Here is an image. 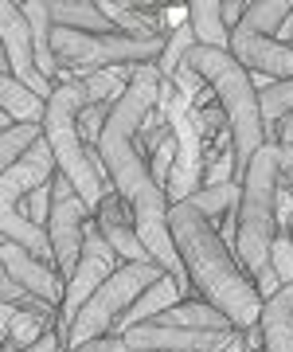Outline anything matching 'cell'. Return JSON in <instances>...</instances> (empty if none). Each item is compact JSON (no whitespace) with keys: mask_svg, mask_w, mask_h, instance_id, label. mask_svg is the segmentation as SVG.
<instances>
[{"mask_svg":"<svg viewBox=\"0 0 293 352\" xmlns=\"http://www.w3.org/2000/svg\"><path fill=\"white\" fill-rule=\"evenodd\" d=\"M168 227H172V243H176V254L184 258L191 289H200L239 333L255 329L262 321V305L266 302L258 294L255 278L242 270L235 251L223 243L215 219H207L200 208H191L184 200V204H172Z\"/></svg>","mask_w":293,"mask_h":352,"instance_id":"cell-1","label":"cell"},{"mask_svg":"<svg viewBox=\"0 0 293 352\" xmlns=\"http://www.w3.org/2000/svg\"><path fill=\"white\" fill-rule=\"evenodd\" d=\"M180 67H191L196 75L204 78L211 94H215L219 110L227 113V133H231V149H235V168H239V184L250 161L270 145V129L262 118V102H258V87L255 75L231 55V51H215V47H196L184 55Z\"/></svg>","mask_w":293,"mask_h":352,"instance_id":"cell-2","label":"cell"},{"mask_svg":"<svg viewBox=\"0 0 293 352\" xmlns=\"http://www.w3.org/2000/svg\"><path fill=\"white\" fill-rule=\"evenodd\" d=\"M86 106H90V94L78 78L59 82L55 94L47 98V113H43V141L51 145L59 173L75 184L78 200L86 204L90 215H94L114 188H110V176H106L98 149H90L82 129H78V118H82Z\"/></svg>","mask_w":293,"mask_h":352,"instance_id":"cell-3","label":"cell"},{"mask_svg":"<svg viewBox=\"0 0 293 352\" xmlns=\"http://www.w3.org/2000/svg\"><path fill=\"white\" fill-rule=\"evenodd\" d=\"M281 149L278 141H270L258 153L246 176H242V200H239V247L235 258L242 270L255 278L270 263V247L278 239V184H281Z\"/></svg>","mask_w":293,"mask_h":352,"instance_id":"cell-4","label":"cell"},{"mask_svg":"<svg viewBox=\"0 0 293 352\" xmlns=\"http://www.w3.org/2000/svg\"><path fill=\"white\" fill-rule=\"evenodd\" d=\"M161 278H165V270L156 263H121L117 274L110 278V282L86 302V309L75 317V325L67 333V352L82 349L90 340L110 337L117 329V321L133 309V302H137L149 286H156Z\"/></svg>","mask_w":293,"mask_h":352,"instance_id":"cell-5","label":"cell"},{"mask_svg":"<svg viewBox=\"0 0 293 352\" xmlns=\"http://www.w3.org/2000/svg\"><path fill=\"white\" fill-rule=\"evenodd\" d=\"M0 75L20 78L27 90H36L39 98H51L55 87L51 78L39 71L36 63V39H32V24L20 4L4 0L0 4Z\"/></svg>","mask_w":293,"mask_h":352,"instance_id":"cell-6","label":"cell"},{"mask_svg":"<svg viewBox=\"0 0 293 352\" xmlns=\"http://www.w3.org/2000/svg\"><path fill=\"white\" fill-rule=\"evenodd\" d=\"M0 274H8L16 286H24L32 298L47 302L51 309H63L67 278L51 263H39L36 254H27L24 247H16V243H4L0 247Z\"/></svg>","mask_w":293,"mask_h":352,"instance_id":"cell-7","label":"cell"},{"mask_svg":"<svg viewBox=\"0 0 293 352\" xmlns=\"http://www.w3.org/2000/svg\"><path fill=\"white\" fill-rule=\"evenodd\" d=\"M231 55L250 75H266L274 82H290L293 78V47H285V43H278L270 36H255L242 24L231 28Z\"/></svg>","mask_w":293,"mask_h":352,"instance_id":"cell-8","label":"cell"},{"mask_svg":"<svg viewBox=\"0 0 293 352\" xmlns=\"http://www.w3.org/2000/svg\"><path fill=\"white\" fill-rule=\"evenodd\" d=\"M55 173H59V164H55L51 145L39 141L24 161H16L12 168L0 173V208H20L24 196H32L36 188H47L55 180Z\"/></svg>","mask_w":293,"mask_h":352,"instance_id":"cell-9","label":"cell"},{"mask_svg":"<svg viewBox=\"0 0 293 352\" xmlns=\"http://www.w3.org/2000/svg\"><path fill=\"white\" fill-rule=\"evenodd\" d=\"M94 223H98V231L106 235V243L114 247V254L121 258V263H153L149 247H145L141 235H137V223H133L129 204L121 200L117 192H110V196L102 200V208L94 212Z\"/></svg>","mask_w":293,"mask_h":352,"instance_id":"cell-10","label":"cell"},{"mask_svg":"<svg viewBox=\"0 0 293 352\" xmlns=\"http://www.w3.org/2000/svg\"><path fill=\"white\" fill-rule=\"evenodd\" d=\"M262 352H293V286L262 305Z\"/></svg>","mask_w":293,"mask_h":352,"instance_id":"cell-11","label":"cell"},{"mask_svg":"<svg viewBox=\"0 0 293 352\" xmlns=\"http://www.w3.org/2000/svg\"><path fill=\"white\" fill-rule=\"evenodd\" d=\"M149 325L188 329V333H239L211 302H176L172 309H165V314L156 317V321H149Z\"/></svg>","mask_w":293,"mask_h":352,"instance_id":"cell-12","label":"cell"},{"mask_svg":"<svg viewBox=\"0 0 293 352\" xmlns=\"http://www.w3.org/2000/svg\"><path fill=\"white\" fill-rule=\"evenodd\" d=\"M180 294H184V286H180L176 278H161L156 286H149L145 294H141L137 302H133V309H129L121 321H117V337H126L129 329H137V325H149V321H156V317L165 314V309H172V305L180 302Z\"/></svg>","mask_w":293,"mask_h":352,"instance_id":"cell-13","label":"cell"},{"mask_svg":"<svg viewBox=\"0 0 293 352\" xmlns=\"http://www.w3.org/2000/svg\"><path fill=\"white\" fill-rule=\"evenodd\" d=\"M0 231H4V243H16V247H24L27 254H36L39 263L55 266V251H51L47 227L32 223L20 208H0Z\"/></svg>","mask_w":293,"mask_h":352,"instance_id":"cell-14","label":"cell"},{"mask_svg":"<svg viewBox=\"0 0 293 352\" xmlns=\"http://www.w3.org/2000/svg\"><path fill=\"white\" fill-rule=\"evenodd\" d=\"M0 337H4V352H24L32 349L36 340H43L51 329H59L51 317H39V314H24L16 305H4L0 309Z\"/></svg>","mask_w":293,"mask_h":352,"instance_id":"cell-15","label":"cell"},{"mask_svg":"<svg viewBox=\"0 0 293 352\" xmlns=\"http://www.w3.org/2000/svg\"><path fill=\"white\" fill-rule=\"evenodd\" d=\"M47 8H51V24L67 28V32H86V36H114L117 32V28L102 16L98 0H94V4H82V0H55Z\"/></svg>","mask_w":293,"mask_h":352,"instance_id":"cell-16","label":"cell"},{"mask_svg":"<svg viewBox=\"0 0 293 352\" xmlns=\"http://www.w3.org/2000/svg\"><path fill=\"white\" fill-rule=\"evenodd\" d=\"M0 110H8L20 126H43L47 98H39L36 90H27L20 78L0 75Z\"/></svg>","mask_w":293,"mask_h":352,"instance_id":"cell-17","label":"cell"},{"mask_svg":"<svg viewBox=\"0 0 293 352\" xmlns=\"http://www.w3.org/2000/svg\"><path fill=\"white\" fill-rule=\"evenodd\" d=\"M191 8V32L200 47H215V51H231V28L223 24V4L219 0H196Z\"/></svg>","mask_w":293,"mask_h":352,"instance_id":"cell-18","label":"cell"},{"mask_svg":"<svg viewBox=\"0 0 293 352\" xmlns=\"http://www.w3.org/2000/svg\"><path fill=\"white\" fill-rule=\"evenodd\" d=\"M24 8V16H27V24H32V39H36V63H39V71L55 82V75H63L59 71V59H55V51H51V32H55V24H51V8L47 4H39V0H32V4H20Z\"/></svg>","mask_w":293,"mask_h":352,"instance_id":"cell-19","label":"cell"},{"mask_svg":"<svg viewBox=\"0 0 293 352\" xmlns=\"http://www.w3.org/2000/svg\"><path fill=\"white\" fill-rule=\"evenodd\" d=\"M293 16L290 0H258V4H246V16H242V28H250L255 36H270L278 39L281 24Z\"/></svg>","mask_w":293,"mask_h":352,"instance_id":"cell-20","label":"cell"},{"mask_svg":"<svg viewBox=\"0 0 293 352\" xmlns=\"http://www.w3.org/2000/svg\"><path fill=\"white\" fill-rule=\"evenodd\" d=\"M39 141H43V126H16L8 133H0V173L12 168L16 161H24Z\"/></svg>","mask_w":293,"mask_h":352,"instance_id":"cell-21","label":"cell"},{"mask_svg":"<svg viewBox=\"0 0 293 352\" xmlns=\"http://www.w3.org/2000/svg\"><path fill=\"white\" fill-rule=\"evenodd\" d=\"M242 200V184H219V188H200L191 196V208H200L207 219H223L231 208H239Z\"/></svg>","mask_w":293,"mask_h":352,"instance_id":"cell-22","label":"cell"},{"mask_svg":"<svg viewBox=\"0 0 293 352\" xmlns=\"http://www.w3.org/2000/svg\"><path fill=\"white\" fill-rule=\"evenodd\" d=\"M270 266H274V274L281 278V286H293V239L281 231L274 247H270Z\"/></svg>","mask_w":293,"mask_h":352,"instance_id":"cell-23","label":"cell"},{"mask_svg":"<svg viewBox=\"0 0 293 352\" xmlns=\"http://www.w3.org/2000/svg\"><path fill=\"white\" fill-rule=\"evenodd\" d=\"M51 208H55V200H51V184L47 188H36L32 196H24L20 200V212L32 219V223H39V227H47L51 223Z\"/></svg>","mask_w":293,"mask_h":352,"instance_id":"cell-24","label":"cell"},{"mask_svg":"<svg viewBox=\"0 0 293 352\" xmlns=\"http://www.w3.org/2000/svg\"><path fill=\"white\" fill-rule=\"evenodd\" d=\"M75 352H133L126 344V337H117V333H110V337H102V340H90V344H82V349H75Z\"/></svg>","mask_w":293,"mask_h":352,"instance_id":"cell-25","label":"cell"},{"mask_svg":"<svg viewBox=\"0 0 293 352\" xmlns=\"http://www.w3.org/2000/svg\"><path fill=\"white\" fill-rule=\"evenodd\" d=\"M24 352H67V344H63V337H59V329H51L43 340H36L32 349H24Z\"/></svg>","mask_w":293,"mask_h":352,"instance_id":"cell-26","label":"cell"},{"mask_svg":"<svg viewBox=\"0 0 293 352\" xmlns=\"http://www.w3.org/2000/svg\"><path fill=\"white\" fill-rule=\"evenodd\" d=\"M278 149H281V173L293 184V145H278Z\"/></svg>","mask_w":293,"mask_h":352,"instance_id":"cell-27","label":"cell"},{"mask_svg":"<svg viewBox=\"0 0 293 352\" xmlns=\"http://www.w3.org/2000/svg\"><path fill=\"white\" fill-rule=\"evenodd\" d=\"M278 43H285V47H293V16L281 24V32H278Z\"/></svg>","mask_w":293,"mask_h":352,"instance_id":"cell-28","label":"cell"},{"mask_svg":"<svg viewBox=\"0 0 293 352\" xmlns=\"http://www.w3.org/2000/svg\"><path fill=\"white\" fill-rule=\"evenodd\" d=\"M285 235H290V239H293V219H290V227H285Z\"/></svg>","mask_w":293,"mask_h":352,"instance_id":"cell-29","label":"cell"}]
</instances>
